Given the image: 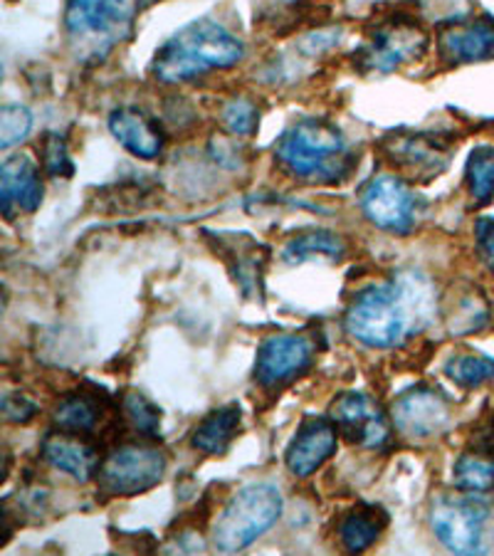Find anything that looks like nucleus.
<instances>
[{
	"mask_svg": "<svg viewBox=\"0 0 494 556\" xmlns=\"http://www.w3.org/2000/svg\"><path fill=\"white\" fill-rule=\"evenodd\" d=\"M223 124H226V129L230 134H236V137H253L257 131V124H259V112L257 106L250 102V100H230L226 106H223Z\"/></svg>",
	"mask_w": 494,
	"mask_h": 556,
	"instance_id": "28",
	"label": "nucleus"
},
{
	"mask_svg": "<svg viewBox=\"0 0 494 556\" xmlns=\"http://www.w3.org/2000/svg\"><path fill=\"white\" fill-rule=\"evenodd\" d=\"M362 211L376 228L408 232L416 220V195L398 176H376L364 188Z\"/></svg>",
	"mask_w": 494,
	"mask_h": 556,
	"instance_id": "9",
	"label": "nucleus"
},
{
	"mask_svg": "<svg viewBox=\"0 0 494 556\" xmlns=\"http://www.w3.org/2000/svg\"><path fill=\"white\" fill-rule=\"evenodd\" d=\"M329 418L339 428V435H344L349 443L362 447H383L391 438L389 420L383 416V408L366 393H344L331 403Z\"/></svg>",
	"mask_w": 494,
	"mask_h": 556,
	"instance_id": "10",
	"label": "nucleus"
},
{
	"mask_svg": "<svg viewBox=\"0 0 494 556\" xmlns=\"http://www.w3.org/2000/svg\"><path fill=\"white\" fill-rule=\"evenodd\" d=\"M42 164L48 168V174L55 178H69L75 174V166H72L65 141L55 137V134H50V137L42 141Z\"/></svg>",
	"mask_w": 494,
	"mask_h": 556,
	"instance_id": "29",
	"label": "nucleus"
},
{
	"mask_svg": "<svg viewBox=\"0 0 494 556\" xmlns=\"http://www.w3.org/2000/svg\"><path fill=\"white\" fill-rule=\"evenodd\" d=\"M465 181L472 201L478 205L490 203L494 199V147L472 149L465 166Z\"/></svg>",
	"mask_w": 494,
	"mask_h": 556,
	"instance_id": "23",
	"label": "nucleus"
},
{
	"mask_svg": "<svg viewBox=\"0 0 494 556\" xmlns=\"http://www.w3.org/2000/svg\"><path fill=\"white\" fill-rule=\"evenodd\" d=\"M440 55L451 62H484L494 58V21H455L440 33Z\"/></svg>",
	"mask_w": 494,
	"mask_h": 556,
	"instance_id": "15",
	"label": "nucleus"
},
{
	"mask_svg": "<svg viewBox=\"0 0 494 556\" xmlns=\"http://www.w3.org/2000/svg\"><path fill=\"white\" fill-rule=\"evenodd\" d=\"M474 243H478V255L487 267L494 273V218H480L474 223Z\"/></svg>",
	"mask_w": 494,
	"mask_h": 556,
	"instance_id": "30",
	"label": "nucleus"
},
{
	"mask_svg": "<svg viewBox=\"0 0 494 556\" xmlns=\"http://www.w3.org/2000/svg\"><path fill=\"white\" fill-rule=\"evenodd\" d=\"M240 406H223L195 426L191 445L205 455H223L240 433Z\"/></svg>",
	"mask_w": 494,
	"mask_h": 556,
	"instance_id": "19",
	"label": "nucleus"
},
{
	"mask_svg": "<svg viewBox=\"0 0 494 556\" xmlns=\"http://www.w3.org/2000/svg\"><path fill=\"white\" fill-rule=\"evenodd\" d=\"M312 344L309 339L296 334H275L263 342L255 362V379L265 389H275L292 381L309 369Z\"/></svg>",
	"mask_w": 494,
	"mask_h": 556,
	"instance_id": "11",
	"label": "nucleus"
},
{
	"mask_svg": "<svg viewBox=\"0 0 494 556\" xmlns=\"http://www.w3.org/2000/svg\"><path fill=\"white\" fill-rule=\"evenodd\" d=\"M445 376L463 389H480L494 381V358L484 354H457L445 364Z\"/></svg>",
	"mask_w": 494,
	"mask_h": 556,
	"instance_id": "24",
	"label": "nucleus"
},
{
	"mask_svg": "<svg viewBox=\"0 0 494 556\" xmlns=\"http://www.w3.org/2000/svg\"><path fill=\"white\" fill-rule=\"evenodd\" d=\"M110 129L124 149L131 151L137 159H159L164 151V134L159 124L143 114L137 106H122L110 116Z\"/></svg>",
	"mask_w": 494,
	"mask_h": 556,
	"instance_id": "16",
	"label": "nucleus"
},
{
	"mask_svg": "<svg viewBox=\"0 0 494 556\" xmlns=\"http://www.w3.org/2000/svg\"><path fill=\"white\" fill-rule=\"evenodd\" d=\"M33 129V114L21 104H5L0 112V147L11 149Z\"/></svg>",
	"mask_w": 494,
	"mask_h": 556,
	"instance_id": "27",
	"label": "nucleus"
},
{
	"mask_svg": "<svg viewBox=\"0 0 494 556\" xmlns=\"http://www.w3.org/2000/svg\"><path fill=\"white\" fill-rule=\"evenodd\" d=\"M166 465V455L154 445H122L99 465V485L114 497L141 495L164 480Z\"/></svg>",
	"mask_w": 494,
	"mask_h": 556,
	"instance_id": "6",
	"label": "nucleus"
},
{
	"mask_svg": "<svg viewBox=\"0 0 494 556\" xmlns=\"http://www.w3.org/2000/svg\"><path fill=\"white\" fill-rule=\"evenodd\" d=\"M137 0H67L65 28L69 40L92 58H102L129 38Z\"/></svg>",
	"mask_w": 494,
	"mask_h": 556,
	"instance_id": "5",
	"label": "nucleus"
},
{
	"mask_svg": "<svg viewBox=\"0 0 494 556\" xmlns=\"http://www.w3.org/2000/svg\"><path fill=\"white\" fill-rule=\"evenodd\" d=\"M38 414V406L21 393H8L3 399V416L8 424H28Z\"/></svg>",
	"mask_w": 494,
	"mask_h": 556,
	"instance_id": "31",
	"label": "nucleus"
},
{
	"mask_svg": "<svg viewBox=\"0 0 494 556\" xmlns=\"http://www.w3.org/2000/svg\"><path fill=\"white\" fill-rule=\"evenodd\" d=\"M282 517V492L267 482L242 488L232 495L213 525L211 540L215 549L232 554L248 549Z\"/></svg>",
	"mask_w": 494,
	"mask_h": 556,
	"instance_id": "4",
	"label": "nucleus"
},
{
	"mask_svg": "<svg viewBox=\"0 0 494 556\" xmlns=\"http://www.w3.org/2000/svg\"><path fill=\"white\" fill-rule=\"evenodd\" d=\"M389 525V515L376 505H358L339 525V540L346 552H364L379 540Z\"/></svg>",
	"mask_w": 494,
	"mask_h": 556,
	"instance_id": "20",
	"label": "nucleus"
},
{
	"mask_svg": "<svg viewBox=\"0 0 494 556\" xmlns=\"http://www.w3.org/2000/svg\"><path fill=\"white\" fill-rule=\"evenodd\" d=\"M245 55V45L226 25L195 21L178 30L156 52L154 75L161 83H188L213 70H230Z\"/></svg>",
	"mask_w": 494,
	"mask_h": 556,
	"instance_id": "2",
	"label": "nucleus"
},
{
	"mask_svg": "<svg viewBox=\"0 0 494 556\" xmlns=\"http://www.w3.org/2000/svg\"><path fill=\"white\" fill-rule=\"evenodd\" d=\"M433 312V285L423 275L406 273L356 294L346 312V331L371 349H391L423 329Z\"/></svg>",
	"mask_w": 494,
	"mask_h": 556,
	"instance_id": "1",
	"label": "nucleus"
},
{
	"mask_svg": "<svg viewBox=\"0 0 494 556\" xmlns=\"http://www.w3.org/2000/svg\"><path fill=\"white\" fill-rule=\"evenodd\" d=\"M428 48L426 35L418 25L395 21L376 30V35L362 52L366 67L376 72H393L406 62L418 60Z\"/></svg>",
	"mask_w": 494,
	"mask_h": 556,
	"instance_id": "12",
	"label": "nucleus"
},
{
	"mask_svg": "<svg viewBox=\"0 0 494 556\" xmlns=\"http://www.w3.org/2000/svg\"><path fill=\"white\" fill-rule=\"evenodd\" d=\"M480 495H460L438 500L430 522L447 549L455 554H480L490 509L478 500Z\"/></svg>",
	"mask_w": 494,
	"mask_h": 556,
	"instance_id": "7",
	"label": "nucleus"
},
{
	"mask_svg": "<svg viewBox=\"0 0 494 556\" xmlns=\"http://www.w3.org/2000/svg\"><path fill=\"white\" fill-rule=\"evenodd\" d=\"M455 488L467 495H487L494 490V460L480 453H465L455 463Z\"/></svg>",
	"mask_w": 494,
	"mask_h": 556,
	"instance_id": "22",
	"label": "nucleus"
},
{
	"mask_svg": "<svg viewBox=\"0 0 494 556\" xmlns=\"http://www.w3.org/2000/svg\"><path fill=\"white\" fill-rule=\"evenodd\" d=\"M124 410H127V418L131 420V426L143 433L147 438H154L161 428V410L151 403L147 396L131 391L124 399Z\"/></svg>",
	"mask_w": 494,
	"mask_h": 556,
	"instance_id": "26",
	"label": "nucleus"
},
{
	"mask_svg": "<svg viewBox=\"0 0 494 556\" xmlns=\"http://www.w3.org/2000/svg\"><path fill=\"white\" fill-rule=\"evenodd\" d=\"M344 253V243L334 236V232H307V236L294 238L290 245L284 248V260L287 263H302V260H309L314 255H329L339 257Z\"/></svg>",
	"mask_w": 494,
	"mask_h": 556,
	"instance_id": "25",
	"label": "nucleus"
},
{
	"mask_svg": "<svg viewBox=\"0 0 494 556\" xmlns=\"http://www.w3.org/2000/svg\"><path fill=\"white\" fill-rule=\"evenodd\" d=\"M393 426L406 438H433L451 424V401L430 386H413L393 403Z\"/></svg>",
	"mask_w": 494,
	"mask_h": 556,
	"instance_id": "8",
	"label": "nucleus"
},
{
	"mask_svg": "<svg viewBox=\"0 0 494 556\" xmlns=\"http://www.w3.org/2000/svg\"><path fill=\"white\" fill-rule=\"evenodd\" d=\"M0 199L5 218L15 213H33L42 203L40 166L30 156H11L0 168Z\"/></svg>",
	"mask_w": 494,
	"mask_h": 556,
	"instance_id": "14",
	"label": "nucleus"
},
{
	"mask_svg": "<svg viewBox=\"0 0 494 556\" xmlns=\"http://www.w3.org/2000/svg\"><path fill=\"white\" fill-rule=\"evenodd\" d=\"M339 428L334 420L307 418L296 430L290 447L284 453V463L296 478H309L337 453Z\"/></svg>",
	"mask_w": 494,
	"mask_h": 556,
	"instance_id": "13",
	"label": "nucleus"
},
{
	"mask_svg": "<svg viewBox=\"0 0 494 556\" xmlns=\"http://www.w3.org/2000/svg\"><path fill=\"white\" fill-rule=\"evenodd\" d=\"M277 159L307 181H339L349 174V149L337 127L319 119L296 122L277 143Z\"/></svg>",
	"mask_w": 494,
	"mask_h": 556,
	"instance_id": "3",
	"label": "nucleus"
},
{
	"mask_svg": "<svg viewBox=\"0 0 494 556\" xmlns=\"http://www.w3.org/2000/svg\"><path fill=\"white\" fill-rule=\"evenodd\" d=\"M99 418H102V406L87 393H72V396L62 399L55 408V424L65 433H92Z\"/></svg>",
	"mask_w": 494,
	"mask_h": 556,
	"instance_id": "21",
	"label": "nucleus"
},
{
	"mask_svg": "<svg viewBox=\"0 0 494 556\" xmlns=\"http://www.w3.org/2000/svg\"><path fill=\"white\" fill-rule=\"evenodd\" d=\"M42 457L52 468L67 472L69 478L79 482L92 480V475L99 470V457L94 447L75 433H65V430L45 438Z\"/></svg>",
	"mask_w": 494,
	"mask_h": 556,
	"instance_id": "17",
	"label": "nucleus"
},
{
	"mask_svg": "<svg viewBox=\"0 0 494 556\" xmlns=\"http://www.w3.org/2000/svg\"><path fill=\"white\" fill-rule=\"evenodd\" d=\"M470 447H472V453H480V455L492 457L494 460V410L482 420L478 428H474Z\"/></svg>",
	"mask_w": 494,
	"mask_h": 556,
	"instance_id": "32",
	"label": "nucleus"
},
{
	"mask_svg": "<svg viewBox=\"0 0 494 556\" xmlns=\"http://www.w3.org/2000/svg\"><path fill=\"white\" fill-rule=\"evenodd\" d=\"M389 156L395 166L406 168L410 176L428 181V178L438 176L443 172L447 159L440 141L433 137H423V134H410V137L391 139L389 141Z\"/></svg>",
	"mask_w": 494,
	"mask_h": 556,
	"instance_id": "18",
	"label": "nucleus"
}]
</instances>
